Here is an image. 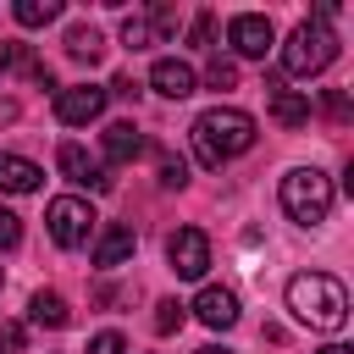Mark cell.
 Masks as SVG:
<instances>
[{"label": "cell", "instance_id": "19", "mask_svg": "<svg viewBox=\"0 0 354 354\" xmlns=\"http://www.w3.org/2000/svg\"><path fill=\"white\" fill-rule=\"evenodd\" d=\"M122 44H127V50H144V44H155V33H149V17H122Z\"/></svg>", "mask_w": 354, "mask_h": 354}, {"label": "cell", "instance_id": "25", "mask_svg": "<svg viewBox=\"0 0 354 354\" xmlns=\"http://www.w3.org/2000/svg\"><path fill=\"white\" fill-rule=\"evenodd\" d=\"M188 44H210V11H199V17H194V28H188Z\"/></svg>", "mask_w": 354, "mask_h": 354}, {"label": "cell", "instance_id": "1", "mask_svg": "<svg viewBox=\"0 0 354 354\" xmlns=\"http://www.w3.org/2000/svg\"><path fill=\"white\" fill-rule=\"evenodd\" d=\"M249 144H254V116H249V111H238V105H210V111L194 116V155H199L210 171L227 166V160H238Z\"/></svg>", "mask_w": 354, "mask_h": 354}, {"label": "cell", "instance_id": "11", "mask_svg": "<svg viewBox=\"0 0 354 354\" xmlns=\"http://www.w3.org/2000/svg\"><path fill=\"white\" fill-rule=\"evenodd\" d=\"M194 315H199L210 332H227V326L238 321V293H232V288H199Z\"/></svg>", "mask_w": 354, "mask_h": 354}, {"label": "cell", "instance_id": "28", "mask_svg": "<svg viewBox=\"0 0 354 354\" xmlns=\"http://www.w3.org/2000/svg\"><path fill=\"white\" fill-rule=\"evenodd\" d=\"M11 116H17V105H11V100H0V122H11Z\"/></svg>", "mask_w": 354, "mask_h": 354}, {"label": "cell", "instance_id": "27", "mask_svg": "<svg viewBox=\"0 0 354 354\" xmlns=\"http://www.w3.org/2000/svg\"><path fill=\"white\" fill-rule=\"evenodd\" d=\"M11 66H17V44H0V77H6Z\"/></svg>", "mask_w": 354, "mask_h": 354}, {"label": "cell", "instance_id": "14", "mask_svg": "<svg viewBox=\"0 0 354 354\" xmlns=\"http://www.w3.org/2000/svg\"><path fill=\"white\" fill-rule=\"evenodd\" d=\"M138 155H144V133L133 122H111L105 127V160L122 166V160H138Z\"/></svg>", "mask_w": 354, "mask_h": 354}, {"label": "cell", "instance_id": "6", "mask_svg": "<svg viewBox=\"0 0 354 354\" xmlns=\"http://www.w3.org/2000/svg\"><path fill=\"white\" fill-rule=\"evenodd\" d=\"M227 44H232L243 61H266V50L277 44V28H271V17H260V11H238V17L227 22Z\"/></svg>", "mask_w": 354, "mask_h": 354}, {"label": "cell", "instance_id": "12", "mask_svg": "<svg viewBox=\"0 0 354 354\" xmlns=\"http://www.w3.org/2000/svg\"><path fill=\"white\" fill-rule=\"evenodd\" d=\"M133 249H138V232H133V227H122V221H111V227L94 238V266H105V271H111V266H122Z\"/></svg>", "mask_w": 354, "mask_h": 354}, {"label": "cell", "instance_id": "15", "mask_svg": "<svg viewBox=\"0 0 354 354\" xmlns=\"http://www.w3.org/2000/svg\"><path fill=\"white\" fill-rule=\"evenodd\" d=\"M39 166L33 160H22V155H0V194H33L39 188Z\"/></svg>", "mask_w": 354, "mask_h": 354}, {"label": "cell", "instance_id": "2", "mask_svg": "<svg viewBox=\"0 0 354 354\" xmlns=\"http://www.w3.org/2000/svg\"><path fill=\"white\" fill-rule=\"evenodd\" d=\"M288 310H293V321H304L315 332H337L348 321V293L326 271H299L288 282Z\"/></svg>", "mask_w": 354, "mask_h": 354}, {"label": "cell", "instance_id": "29", "mask_svg": "<svg viewBox=\"0 0 354 354\" xmlns=\"http://www.w3.org/2000/svg\"><path fill=\"white\" fill-rule=\"evenodd\" d=\"M321 354H354V348H343V343H326V348H321Z\"/></svg>", "mask_w": 354, "mask_h": 354}, {"label": "cell", "instance_id": "21", "mask_svg": "<svg viewBox=\"0 0 354 354\" xmlns=\"http://www.w3.org/2000/svg\"><path fill=\"white\" fill-rule=\"evenodd\" d=\"M205 77H210V88H232V83H238V66H232V61H221V55H216V61H210V72H205Z\"/></svg>", "mask_w": 354, "mask_h": 354}, {"label": "cell", "instance_id": "26", "mask_svg": "<svg viewBox=\"0 0 354 354\" xmlns=\"http://www.w3.org/2000/svg\"><path fill=\"white\" fill-rule=\"evenodd\" d=\"M0 343H6V348H22V326L6 321V326H0Z\"/></svg>", "mask_w": 354, "mask_h": 354}, {"label": "cell", "instance_id": "9", "mask_svg": "<svg viewBox=\"0 0 354 354\" xmlns=\"http://www.w3.org/2000/svg\"><path fill=\"white\" fill-rule=\"evenodd\" d=\"M55 166H61V177H66V183H77V188H111L105 166H100L83 144H61V149H55Z\"/></svg>", "mask_w": 354, "mask_h": 354}, {"label": "cell", "instance_id": "20", "mask_svg": "<svg viewBox=\"0 0 354 354\" xmlns=\"http://www.w3.org/2000/svg\"><path fill=\"white\" fill-rule=\"evenodd\" d=\"M177 326H183V304L177 299H160L155 304V332H177Z\"/></svg>", "mask_w": 354, "mask_h": 354}, {"label": "cell", "instance_id": "16", "mask_svg": "<svg viewBox=\"0 0 354 354\" xmlns=\"http://www.w3.org/2000/svg\"><path fill=\"white\" fill-rule=\"evenodd\" d=\"M28 321H33V326H50V332H55V326H66V321H72V310H66V299H61V293L39 288V293L28 299Z\"/></svg>", "mask_w": 354, "mask_h": 354}, {"label": "cell", "instance_id": "22", "mask_svg": "<svg viewBox=\"0 0 354 354\" xmlns=\"http://www.w3.org/2000/svg\"><path fill=\"white\" fill-rule=\"evenodd\" d=\"M160 183H166V188H183V183H188V166H183L177 155H160Z\"/></svg>", "mask_w": 354, "mask_h": 354}, {"label": "cell", "instance_id": "10", "mask_svg": "<svg viewBox=\"0 0 354 354\" xmlns=\"http://www.w3.org/2000/svg\"><path fill=\"white\" fill-rule=\"evenodd\" d=\"M149 88H155V94H166V100H188V94L199 88V77H194V66H188V61L160 55V61L149 66Z\"/></svg>", "mask_w": 354, "mask_h": 354}, {"label": "cell", "instance_id": "3", "mask_svg": "<svg viewBox=\"0 0 354 354\" xmlns=\"http://www.w3.org/2000/svg\"><path fill=\"white\" fill-rule=\"evenodd\" d=\"M337 61V33H332V22H299L293 33H288V44H282V72L288 77H315V72H326Z\"/></svg>", "mask_w": 354, "mask_h": 354}, {"label": "cell", "instance_id": "30", "mask_svg": "<svg viewBox=\"0 0 354 354\" xmlns=\"http://www.w3.org/2000/svg\"><path fill=\"white\" fill-rule=\"evenodd\" d=\"M194 354H232V348H216V343H210V348H194Z\"/></svg>", "mask_w": 354, "mask_h": 354}, {"label": "cell", "instance_id": "23", "mask_svg": "<svg viewBox=\"0 0 354 354\" xmlns=\"http://www.w3.org/2000/svg\"><path fill=\"white\" fill-rule=\"evenodd\" d=\"M88 354H127V343H122V332H100L88 343Z\"/></svg>", "mask_w": 354, "mask_h": 354}, {"label": "cell", "instance_id": "17", "mask_svg": "<svg viewBox=\"0 0 354 354\" xmlns=\"http://www.w3.org/2000/svg\"><path fill=\"white\" fill-rule=\"evenodd\" d=\"M66 55H72V61H100V55H105V39H100L88 22H77V28H66Z\"/></svg>", "mask_w": 354, "mask_h": 354}, {"label": "cell", "instance_id": "18", "mask_svg": "<svg viewBox=\"0 0 354 354\" xmlns=\"http://www.w3.org/2000/svg\"><path fill=\"white\" fill-rule=\"evenodd\" d=\"M11 11H17V22H22V28H44V22H55V17H61V0H17Z\"/></svg>", "mask_w": 354, "mask_h": 354}, {"label": "cell", "instance_id": "13", "mask_svg": "<svg viewBox=\"0 0 354 354\" xmlns=\"http://www.w3.org/2000/svg\"><path fill=\"white\" fill-rule=\"evenodd\" d=\"M271 116H277L282 127H304V122H310V94L271 83Z\"/></svg>", "mask_w": 354, "mask_h": 354}, {"label": "cell", "instance_id": "8", "mask_svg": "<svg viewBox=\"0 0 354 354\" xmlns=\"http://www.w3.org/2000/svg\"><path fill=\"white\" fill-rule=\"evenodd\" d=\"M166 260H171L177 277H205V266H210V238H205L199 227H177V232L166 238Z\"/></svg>", "mask_w": 354, "mask_h": 354}, {"label": "cell", "instance_id": "24", "mask_svg": "<svg viewBox=\"0 0 354 354\" xmlns=\"http://www.w3.org/2000/svg\"><path fill=\"white\" fill-rule=\"evenodd\" d=\"M17 238H22V221H17V216H11L6 205H0V249H11Z\"/></svg>", "mask_w": 354, "mask_h": 354}, {"label": "cell", "instance_id": "7", "mask_svg": "<svg viewBox=\"0 0 354 354\" xmlns=\"http://www.w3.org/2000/svg\"><path fill=\"white\" fill-rule=\"evenodd\" d=\"M105 94H111V88H100V83H72V88L55 94V116H61L66 127L100 122V116H105Z\"/></svg>", "mask_w": 354, "mask_h": 354}, {"label": "cell", "instance_id": "4", "mask_svg": "<svg viewBox=\"0 0 354 354\" xmlns=\"http://www.w3.org/2000/svg\"><path fill=\"white\" fill-rule=\"evenodd\" d=\"M282 210H288V221H299V227H321L326 210H332V177L315 171V166H293V171L282 177Z\"/></svg>", "mask_w": 354, "mask_h": 354}, {"label": "cell", "instance_id": "5", "mask_svg": "<svg viewBox=\"0 0 354 354\" xmlns=\"http://www.w3.org/2000/svg\"><path fill=\"white\" fill-rule=\"evenodd\" d=\"M94 210H88V199H77V194H61V199H50V210H44V227H50V238L61 243V249H77V243H88V232H94Z\"/></svg>", "mask_w": 354, "mask_h": 354}]
</instances>
